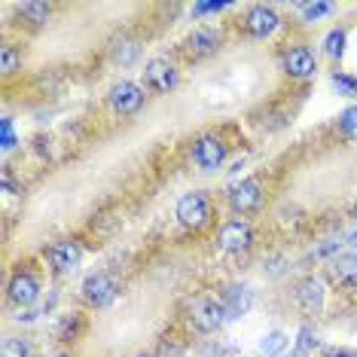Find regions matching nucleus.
Listing matches in <instances>:
<instances>
[{
    "label": "nucleus",
    "instance_id": "6e6552de",
    "mask_svg": "<svg viewBox=\"0 0 357 357\" xmlns=\"http://www.w3.org/2000/svg\"><path fill=\"white\" fill-rule=\"evenodd\" d=\"M79 257H83V250H79V245L74 238H61L50 248V263H52L55 272H74Z\"/></svg>",
    "mask_w": 357,
    "mask_h": 357
},
{
    "label": "nucleus",
    "instance_id": "7ed1b4c3",
    "mask_svg": "<svg viewBox=\"0 0 357 357\" xmlns=\"http://www.w3.org/2000/svg\"><path fill=\"white\" fill-rule=\"evenodd\" d=\"M254 245V229L245 220H229L220 229V248L229 250V254H241Z\"/></svg>",
    "mask_w": 357,
    "mask_h": 357
},
{
    "label": "nucleus",
    "instance_id": "7c9ffc66",
    "mask_svg": "<svg viewBox=\"0 0 357 357\" xmlns=\"http://www.w3.org/2000/svg\"><path fill=\"white\" fill-rule=\"evenodd\" d=\"M351 217H354V220H357V202H354V208H351Z\"/></svg>",
    "mask_w": 357,
    "mask_h": 357
},
{
    "label": "nucleus",
    "instance_id": "6ab92c4d",
    "mask_svg": "<svg viewBox=\"0 0 357 357\" xmlns=\"http://www.w3.org/2000/svg\"><path fill=\"white\" fill-rule=\"evenodd\" d=\"M324 50H327L330 59H342V52H345V31H330L327 40H324Z\"/></svg>",
    "mask_w": 357,
    "mask_h": 357
},
{
    "label": "nucleus",
    "instance_id": "2eb2a0df",
    "mask_svg": "<svg viewBox=\"0 0 357 357\" xmlns=\"http://www.w3.org/2000/svg\"><path fill=\"white\" fill-rule=\"evenodd\" d=\"M333 278L339 284H348V287H354L357 284V254H339L333 259Z\"/></svg>",
    "mask_w": 357,
    "mask_h": 357
},
{
    "label": "nucleus",
    "instance_id": "39448f33",
    "mask_svg": "<svg viewBox=\"0 0 357 357\" xmlns=\"http://www.w3.org/2000/svg\"><path fill=\"white\" fill-rule=\"evenodd\" d=\"M223 321H226L223 303H217V299H196V303H192V324H196L202 333L217 330Z\"/></svg>",
    "mask_w": 357,
    "mask_h": 357
},
{
    "label": "nucleus",
    "instance_id": "393cba45",
    "mask_svg": "<svg viewBox=\"0 0 357 357\" xmlns=\"http://www.w3.org/2000/svg\"><path fill=\"white\" fill-rule=\"evenodd\" d=\"M299 13L305 15V22H314V19H321V15L330 13V3H303Z\"/></svg>",
    "mask_w": 357,
    "mask_h": 357
},
{
    "label": "nucleus",
    "instance_id": "1a4fd4ad",
    "mask_svg": "<svg viewBox=\"0 0 357 357\" xmlns=\"http://www.w3.org/2000/svg\"><path fill=\"white\" fill-rule=\"evenodd\" d=\"M296 305L305 314H318L324 308V284L318 278H305L296 284Z\"/></svg>",
    "mask_w": 357,
    "mask_h": 357
},
{
    "label": "nucleus",
    "instance_id": "2f4dec72",
    "mask_svg": "<svg viewBox=\"0 0 357 357\" xmlns=\"http://www.w3.org/2000/svg\"><path fill=\"white\" fill-rule=\"evenodd\" d=\"M348 241H351V245H357V232H354V235H351V238H348Z\"/></svg>",
    "mask_w": 357,
    "mask_h": 357
},
{
    "label": "nucleus",
    "instance_id": "0eeeda50",
    "mask_svg": "<svg viewBox=\"0 0 357 357\" xmlns=\"http://www.w3.org/2000/svg\"><path fill=\"white\" fill-rule=\"evenodd\" d=\"M144 79H147V86L156 89V92H168V89L177 86V70L172 61L153 59V61H147V68H144Z\"/></svg>",
    "mask_w": 357,
    "mask_h": 357
},
{
    "label": "nucleus",
    "instance_id": "bb28decb",
    "mask_svg": "<svg viewBox=\"0 0 357 357\" xmlns=\"http://www.w3.org/2000/svg\"><path fill=\"white\" fill-rule=\"evenodd\" d=\"M0 61H3V74H13L15 64H19V52L10 50V46H3V52H0Z\"/></svg>",
    "mask_w": 357,
    "mask_h": 357
},
{
    "label": "nucleus",
    "instance_id": "9d476101",
    "mask_svg": "<svg viewBox=\"0 0 357 357\" xmlns=\"http://www.w3.org/2000/svg\"><path fill=\"white\" fill-rule=\"evenodd\" d=\"M259 199H263V192H259L257 181H241L229 190V205H232V211H238V214L254 211L259 205Z\"/></svg>",
    "mask_w": 357,
    "mask_h": 357
},
{
    "label": "nucleus",
    "instance_id": "423d86ee",
    "mask_svg": "<svg viewBox=\"0 0 357 357\" xmlns=\"http://www.w3.org/2000/svg\"><path fill=\"white\" fill-rule=\"evenodd\" d=\"M110 104H113V110H119L123 116H132V113L144 107V89L135 83H116L110 92Z\"/></svg>",
    "mask_w": 357,
    "mask_h": 357
},
{
    "label": "nucleus",
    "instance_id": "ddd939ff",
    "mask_svg": "<svg viewBox=\"0 0 357 357\" xmlns=\"http://www.w3.org/2000/svg\"><path fill=\"white\" fill-rule=\"evenodd\" d=\"M220 303L226 308V318H241V314H248L250 305H254V294H250V287L232 284V287L223 294Z\"/></svg>",
    "mask_w": 357,
    "mask_h": 357
},
{
    "label": "nucleus",
    "instance_id": "4be33fe9",
    "mask_svg": "<svg viewBox=\"0 0 357 357\" xmlns=\"http://www.w3.org/2000/svg\"><path fill=\"white\" fill-rule=\"evenodd\" d=\"M79 330H83V321H79L77 314H68V318L61 321V327H59V339L70 342V339H77V336H79Z\"/></svg>",
    "mask_w": 357,
    "mask_h": 357
},
{
    "label": "nucleus",
    "instance_id": "9b49d317",
    "mask_svg": "<svg viewBox=\"0 0 357 357\" xmlns=\"http://www.w3.org/2000/svg\"><path fill=\"white\" fill-rule=\"evenodd\" d=\"M245 25H248L250 37L266 40L269 34H275V28H278V15H275V10H269V6H254V10L248 13Z\"/></svg>",
    "mask_w": 357,
    "mask_h": 357
},
{
    "label": "nucleus",
    "instance_id": "473e14b6",
    "mask_svg": "<svg viewBox=\"0 0 357 357\" xmlns=\"http://www.w3.org/2000/svg\"><path fill=\"white\" fill-rule=\"evenodd\" d=\"M59 357H68V354H59Z\"/></svg>",
    "mask_w": 357,
    "mask_h": 357
},
{
    "label": "nucleus",
    "instance_id": "cd10ccee",
    "mask_svg": "<svg viewBox=\"0 0 357 357\" xmlns=\"http://www.w3.org/2000/svg\"><path fill=\"white\" fill-rule=\"evenodd\" d=\"M13 147V126H10V119L3 123V150H10Z\"/></svg>",
    "mask_w": 357,
    "mask_h": 357
},
{
    "label": "nucleus",
    "instance_id": "c85d7f7f",
    "mask_svg": "<svg viewBox=\"0 0 357 357\" xmlns=\"http://www.w3.org/2000/svg\"><path fill=\"white\" fill-rule=\"evenodd\" d=\"M324 357H354V354H351V351H345V348H330V351L324 354Z\"/></svg>",
    "mask_w": 357,
    "mask_h": 357
},
{
    "label": "nucleus",
    "instance_id": "20e7f679",
    "mask_svg": "<svg viewBox=\"0 0 357 357\" xmlns=\"http://www.w3.org/2000/svg\"><path fill=\"white\" fill-rule=\"evenodd\" d=\"M113 296H116V284L110 281V275L95 272V275H89V278L83 281V299L89 305L101 308V305H107Z\"/></svg>",
    "mask_w": 357,
    "mask_h": 357
},
{
    "label": "nucleus",
    "instance_id": "4468645a",
    "mask_svg": "<svg viewBox=\"0 0 357 357\" xmlns=\"http://www.w3.org/2000/svg\"><path fill=\"white\" fill-rule=\"evenodd\" d=\"M37 296H40V284H37L34 275H28V272L13 275V281H10V299H13V303L31 305Z\"/></svg>",
    "mask_w": 357,
    "mask_h": 357
},
{
    "label": "nucleus",
    "instance_id": "f257e3e1",
    "mask_svg": "<svg viewBox=\"0 0 357 357\" xmlns=\"http://www.w3.org/2000/svg\"><path fill=\"white\" fill-rule=\"evenodd\" d=\"M223 159H226V144L220 137L205 135L192 144V162H196L202 172H217L223 165Z\"/></svg>",
    "mask_w": 357,
    "mask_h": 357
},
{
    "label": "nucleus",
    "instance_id": "f3484780",
    "mask_svg": "<svg viewBox=\"0 0 357 357\" xmlns=\"http://www.w3.org/2000/svg\"><path fill=\"white\" fill-rule=\"evenodd\" d=\"M110 52H113V59H116L119 64H132L137 59V43L135 40H128V37H116L113 40V46H110Z\"/></svg>",
    "mask_w": 357,
    "mask_h": 357
},
{
    "label": "nucleus",
    "instance_id": "5701e85b",
    "mask_svg": "<svg viewBox=\"0 0 357 357\" xmlns=\"http://www.w3.org/2000/svg\"><path fill=\"white\" fill-rule=\"evenodd\" d=\"M339 128H342V135H345V137L357 141V107H348L342 116H339Z\"/></svg>",
    "mask_w": 357,
    "mask_h": 357
},
{
    "label": "nucleus",
    "instance_id": "a878e982",
    "mask_svg": "<svg viewBox=\"0 0 357 357\" xmlns=\"http://www.w3.org/2000/svg\"><path fill=\"white\" fill-rule=\"evenodd\" d=\"M333 86H336V89H342L345 95H357V79L345 77V74H333Z\"/></svg>",
    "mask_w": 357,
    "mask_h": 357
},
{
    "label": "nucleus",
    "instance_id": "aec40b11",
    "mask_svg": "<svg viewBox=\"0 0 357 357\" xmlns=\"http://www.w3.org/2000/svg\"><path fill=\"white\" fill-rule=\"evenodd\" d=\"M321 345V339H318V333H314V330H308V327H303V330H299V342H296V354H312L314 351V348H318Z\"/></svg>",
    "mask_w": 357,
    "mask_h": 357
},
{
    "label": "nucleus",
    "instance_id": "412c9836",
    "mask_svg": "<svg viewBox=\"0 0 357 357\" xmlns=\"http://www.w3.org/2000/svg\"><path fill=\"white\" fill-rule=\"evenodd\" d=\"M284 348H287L284 333H269V336H263V342H259V351L263 354H281Z\"/></svg>",
    "mask_w": 357,
    "mask_h": 357
},
{
    "label": "nucleus",
    "instance_id": "f8f14e48",
    "mask_svg": "<svg viewBox=\"0 0 357 357\" xmlns=\"http://www.w3.org/2000/svg\"><path fill=\"white\" fill-rule=\"evenodd\" d=\"M314 68H318V64H314V52L305 50V46H296V50H290L284 55V70H287L290 77L305 79L314 74Z\"/></svg>",
    "mask_w": 357,
    "mask_h": 357
},
{
    "label": "nucleus",
    "instance_id": "dca6fc26",
    "mask_svg": "<svg viewBox=\"0 0 357 357\" xmlns=\"http://www.w3.org/2000/svg\"><path fill=\"white\" fill-rule=\"evenodd\" d=\"M217 46H220V37H217L211 28L192 31V37H190V50L196 52V55H208V52H214Z\"/></svg>",
    "mask_w": 357,
    "mask_h": 357
},
{
    "label": "nucleus",
    "instance_id": "f03ea898",
    "mask_svg": "<svg viewBox=\"0 0 357 357\" xmlns=\"http://www.w3.org/2000/svg\"><path fill=\"white\" fill-rule=\"evenodd\" d=\"M177 220L190 229H202L208 220H211V205L202 192H190L177 202Z\"/></svg>",
    "mask_w": 357,
    "mask_h": 357
},
{
    "label": "nucleus",
    "instance_id": "a211bd4d",
    "mask_svg": "<svg viewBox=\"0 0 357 357\" xmlns=\"http://www.w3.org/2000/svg\"><path fill=\"white\" fill-rule=\"evenodd\" d=\"M19 13L25 15L31 25H43V22L50 19V6H46V3H37V0H31V3H22Z\"/></svg>",
    "mask_w": 357,
    "mask_h": 357
},
{
    "label": "nucleus",
    "instance_id": "c756f323",
    "mask_svg": "<svg viewBox=\"0 0 357 357\" xmlns=\"http://www.w3.org/2000/svg\"><path fill=\"white\" fill-rule=\"evenodd\" d=\"M220 6H223V3H199L196 10H199V13H211V10H220Z\"/></svg>",
    "mask_w": 357,
    "mask_h": 357
},
{
    "label": "nucleus",
    "instance_id": "b1692460",
    "mask_svg": "<svg viewBox=\"0 0 357 357\" xmlns=\"http://www.w3.org/2000/svg\"><path fill=\"white\" fill-rule=\"evenodd\" d=\"M28 345L22 342V339H6L3 342V351H0V357H28Z\"/></svg>",
    "mask_w": 357,
    "mask_h": 357
}]
</instances>
